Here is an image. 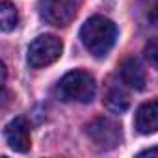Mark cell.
Listing matches in <instances>:
<instances>
[{"label": "cell", "instance_id": "obj_10", "mask_svg": "<svg viewBox=\"0 0 158 158\" xmlns=\"http://www.w3.org/2000/svg\"><path fill=\"white\" fill-rule=\"evenodd\" d=\"M19 23V13L15 4H11L10 0H2L0 4V28L2 32H11Z\"/></svg>", "mask_w": 158, "mask_h": 158}, {"label": "cell", "instance_id": "obj_5", "mask_svg": "<svg viewBox=\"0 0 158 158\" xmlns=\"http://www.w3.org/2000/svg\"><path fill=\"white\" fill-rule=\"evenodd\" d=\"M76 10V0H39V17L52 26H67Z\"/></svg>", "mask_w": 158, "mask_h": 158}, {"label": "cell", "instance_id": "obj_13", "mask_svg": "<svg viewBox=\"0 0 158 158\" xmlns=\"http://www.w3.org/2000/svg\"><path fill=\"white\" fill-rule=\"evenodd\" d=\"M138 156H139V158H143V156H149V158H154V156H158V147H151V149H145V151H141V152H138Z\"/></svg>", "mask_w": 158, "mask_h": 158}, {"label": "cell", "instance_id": "obj_11", "mask_svg": "<svg viewBox=\"0 0 158 158\" xmlns=\"http://www.w3.org/2000/svg\"><path fill=\"white\" fill-rule=\"evenodd\" d=\"M141 13L151 28H158V0H143Z\"/></svg>", "mask_w": 158, "mask_h": 158}, {"label": "cell", "instance_id": "obj_9", "mask_svg": "<svg viewBox=\"0 0 158 158\" xmlns=\"http://www.w3.org/2000/svg\"><path fill=\"white\" fill-rule=\"evenodd\" d=\"M104 104L114 114H125L130 106V95L119 82H112L104 93Z\"/></svg>", "mask_w": 158, "mask_h": 158}, {"label": "cell", "instance_id": "obj_1", "mask_svg": "<svg viewBox=\"0 0 158 158\" xmlns=\"http://www.w3.org/2000/svg\"><path fill=\"white\" fill-rule=\"evenodd\" d=\"M80 39L95 58H104L115 45L117 26L102 15L89 17L80 30Z\"/></svg>", "mask_w": 158, "mask_h": 158}, {"label": "cell", "instance_id": "obj_12", "mask_svg": "<svg viewBox=\"0 0 158 158\" xmlns=\"http://www.w3.org/2000/svg\"><path fill=\"white\" fill-rule=\"evenodd\" d=\"M143 54H145L147 61H149L156 71H158V39H151V41L145 45Z\"/></svg>", "mask_w": 158, "mask_h": 158}, {"label": "cell", "instance_id": "obj_6", "mask_svg": "<svg viewBox=\"0 0 158 158\" xmlns=\"http://www.w3.org/2000/svg\"><path fill=\"white\" fill-rule=\"evenodd\" d=\"M4 138L15 152H28L32 147L30 127L24 117H15L13 121H10L4 128Z\"/></svg>", "mask_w": 158, "mask_h": 158}, {"label": "cell", "instance_id": "obj_7", "mask_svg": "<svg viewBox=\"0 0 158 158\" xmlns=\"http://www.w3.org/2000/svg\"><path fill=\"white\" fill-rule=\"evenodd\" d=\"M134 127L139 134L158 132V99L143 102L134 115Z\"/></svg>", "mask_w": 158, "mask_h": 158}, {"label": "cell", "instance_id": "obj_3", "mask_svg": "<svg viewBox=\"0 0 158 158\" xmlns=\"http://www.w3.org/2000/svg\"><path fill=\"white\" fill-rule=\"evenodd\" d=\"M63 52V43L60 37L52 35V34H45L35 37L30 47H28V63L34 69H41L47 65H52L56 60H60Z\"/></svg>", "mask_w": 158, "mask_h": 158}, {"label": "cell", "instance_id": "obj_2", "mask_svg": "<svg viewBox=\"0 0 158 158\" xmlns=\"http://www.w3.org/2000/svg\"><path fill=\"white\" fill-rule=\"evenodd\" d=\"M58 93L61 101H74V102H91L97 93L95 78L82 69H74L67 73L58 82Z\"/></svg>", "mask_w": 158, "mask_h": 158}, {"label": "cell", "instance_id": "obj_8", "mask_svg": "<svg viewBox=\"0 0 158 158\" xmlns=\"http://www.w3.org/2000/svg\"><path fill=\"white\" fill-rule=\"evenodd\" d=\"M119 74H121V82L132 89L141 91L147 84V74L145 69L141 67V63L136 58H127L121 61L119 65Z\"/></svg>", "mask_w": 158, "mask_h": 158}, {"label": "cell", "instance_id": "obj_4", "mask_svg": "<svg viewBox=\"0 0 158 158\" xmlns=\"http://www.w3.org/2000/svg\"><path fill=\"white\" fill-rule=\"evenodd\" d=\"M88 136L93 141V145L102 151H110L117 147L123 139L121 127L108 117H97L95 121H91L88 125Z\"/></svg>", "mask_w": 158, "mask_h": 158}]
</instances>
